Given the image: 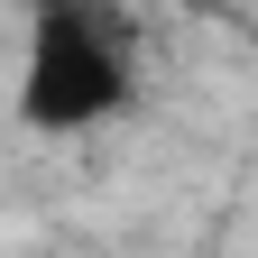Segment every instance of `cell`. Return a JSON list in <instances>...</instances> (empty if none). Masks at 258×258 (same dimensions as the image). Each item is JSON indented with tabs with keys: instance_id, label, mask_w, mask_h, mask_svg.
Returning <instances> with one entry per match:
<instances>
[{
	"instance_id": "cell-1",
	"label": "cell",
	"mask_w": 258,
	"mask_h": 258,
	"mask_svg": "<svg viewBox=\"0 0 258 258\" xmlns=\"http://www.w3.org/2000/svg\"><path fill=\"white\" fill-rule=\"evenodd\" d=\"M139 92V28L120 0H37L19 46V120L46 139L102 129Z\"/></svg>"
}]
</instances>
